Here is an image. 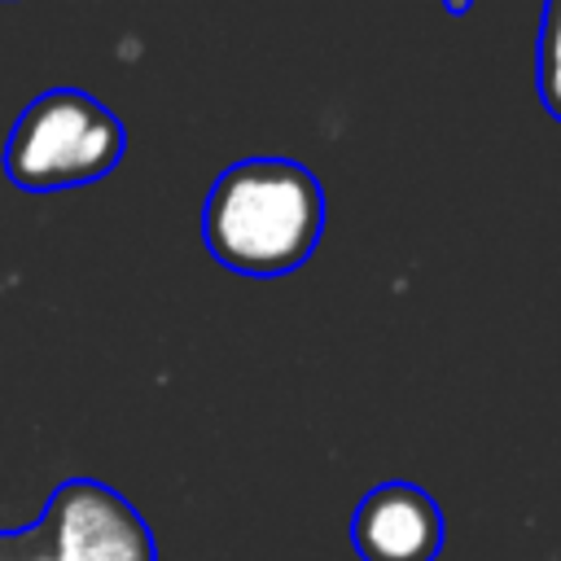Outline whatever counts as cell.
I'll return each mask as SVG.
<instances>
[{
	"instance_id": "obj_1",
	"label": "cell",
	"mask_w": 561,
	"mask_h": 561,
	"mask_svg": "<svg viewBox=\"0 0 561 561\" xmlns=\"http://www.w3.org/2000/svg\"><path fill=\"white\" fill-rule=\"evenodd\" d=\"M324 232V188L294 158H245L219 171L202 206L206 250L241 276H285Z\"/></svg>"
},
{
	"instance_id": "obj_2",
	"label": "cell",
	"mask_w": 561,
	"mask_h": 561,
	"mask_svg": "<svg viewBox=\"0 0 561 561\" xmlns=\"http://www.w3.org/2000/svg\"><path fill=\"white\" fill-rule=\"evenodd\" d=\"M127 153L123 118L83 88L39 92L4 136V180L22 193H66L105 180Z\"/></svg>"
},
{
	"instance_id": "obj_3",
	"label": "cell",
	"mask_w": 561,
	"mask_h": 561,
	"mask_svg": "<svg viewBox=\"0 0 561 561\" xmlns=\"http://www.w3.org/2000/svg\"><path fill=\"white\" fill-rule=\"evenodd\" d=\"M35 522L48 539V561H158L140 508L96 478H66Z\"/></svg>"
},
{
	"instance_id": "obj_4",
	"label": "cell",
	"mask_w": 561,
	"mask_h": 561,
	"mask_svg": "<svg viewBox=\"0 0 561 561\" xmlns=\"http://www.w3.org/2000/svg\"><path fill=\"white\" fill-rule=\"evenodd\" d=\"M351 543L364 561H434L443 548V508L416 482H381L359 500Z\"/></svg>"
},
{
	"instance_id": "obj_5",
	"label": "cell",
	"mask_w": 561,
	"mask_h": 561,
	"mask_svg": "<svg viewBox=\"0 0 561 561\" xmlns=\"http://www.w3.org/2000/svg\"><path fill=\"white\" fill-rule=\"evenodd\" d=\"M539 101L561 123V0H543L539 18Z\"/></svg>"
},
{
	"instance_id": "obj_6",
	"label": "cell",
	"mask_w": 561,
	"mask_h": 561,
	"mask_svg": "<svg viewBox=\"0 0 561 561\" xmlns=\"http://www.w3.org/2000/svg\"><path fill=\"white\" fill-rule=\"evenodd\" d=\"M0 561H48V539L39 522L0 530Z\"/></svg>"
},
{
	"instance_id": "obj_7",
	"label": "cell",
	"mask_w": 561,
	"mask_h": 561,
	"mask_svg": "<svg viewBox=\"0 0 561 561\" xmlns=\"http://www.w3.org/2000/svg\"><path fill=\"white\" fill-rule=\"evenodd\" d=\"M443 9H447L451 18H465V13L473 9V0H443Z\"/></svg>"
}]
</instances>
